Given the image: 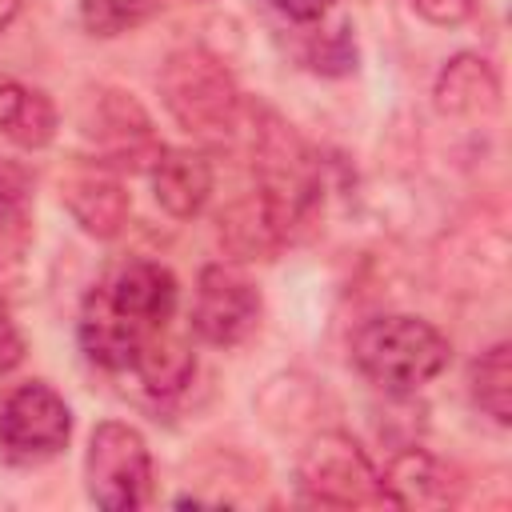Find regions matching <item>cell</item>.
Wrapping results in <instances>:
<instances>
[{
  "instance_id": "6da1fadb",
  "label": "cell",
  "mask_w": 512,
  "mask_h": 512,
  "mask_svg": "<svg viewBox=\"0 0 512 512\" xmlns=\"http://www.w3.org/2000/svg\"><path fill=\"white\" fill-rule=\"evenodd\" d=\"M448 340L436 324L404 312L372 316L352 336L356 368L384 392L408 396L448 368Z\"/></svg>"
},
{
  "instance_id": "7a4b0ae2",
  "label": "cell",
  "mask_w": 512,
  "mask_h": 512,
  "mask_svg": "<svg viewBox=\"0 0 512 512\" xmlns=\"http://www.w3.org/2000/svg\"><path fill=\"white\" fill-rule=\"evenodd\" d=\"M160 96L176 124L200 140H224L240 124V92L204 48H176L160 68Z\"/></svg>"
},
{
  "instance_id": "3957f363",
  "label": "cell",
  "mask_w": 512,
  "mask_h": 512,
  "mask_svg": "<svg viewBox=\"0 0 512 512\" xmlns=\"http://www.w3.org/2000/svg\"><path fill=\"white\" fill-rule=\"evenodd\" d=\"M296 484L308 504L324 508H360V504H384L380 472L364 456V448L344 432H320L308 440L296 464Z\"/></svg>"
},
{
  "instance_id": "277c9868",
  "label": "cell",
  "mask_w": 512,
  "mask_h": 512,
  "mask_svg": "<svg viewBox=\"0 0 512 512\" xmlns=\"http://www.w3.org/2000/svg\"><path fill=\"white\" fill-rule=\"evenodd\" d=\"M84 480L92 504L108 512H128L152 496V456L144 436L132 424L104 420L96 424L84 456Z\"/></svg>"
},
{
  "instance_id": "5b68a950",
  "label": "cell",
  "mask_w": 512,
  "mask_h": 512,
  "mask_svg": "<svg viewBox=\"0 0 512 512\" xmlns=\"http://www.w3.org/2000/svg\"><path fill=\"white\" fill-rule=\"evenodd\" d=\"M72 436V412L64 396L40 380L20 384L0 408V448L20 464L52 460Z\"/></svg>"
},
{
  "instance_id": "8992f818",
  "label": "cell",
  "mask_w": 512,
  "mask_h": 512,
  "mask_svg": "<svg viewBox=\"0 0 512 512\" xmlns=\"http://www.w3.org/2000/svg\"><path fill=\"white\" fill-rule=\"evenodd\" d=\"M260 320V292L256 284L232 264H208L196 280L192 300V332L208 344L232 348L240 344Z\"/></svg>"
},
{
  "instance_id": "52a82bcc",
  "label": "cell",
  "mask_w": 512,
  "mask_h": 512,
  "mask_svg": "<svg viewBox=\"0 0 512 512\" xmlns=\"http://www.w3.org/2000/svg\"><path fill=\"white\" fill-rule=\"evenodd\" d=\"M84 136L96 148V160L120 168H148L156 160V152L164 148L152 132L148 112L124 96V92H96V100L84 112Z\"/></svg>"
},
{
  "instance_id": "ba28073f",
  "label": "cell",
  "mask_w": 512,
  "mask_h": 512,
  "mask_svg": "<svg viewBox=\"0 0 512 512\" xmlns=\"http://www.w3.org/2000/svg\"><path fill=\"white\" fill-rule=\"evenodd\" d=\"M60 200L72 212V220L88 236H116L128 220V192L120 184V172L104 160H80L60 180Z\"/></svg>"
},
{
  "instance_id": "9c48e42d",
  "label": "cell",
  "mask_w": 512,
  "mask_h": 512,
  "mask_svg": "<svg viewBox=\"0 0 512 512\" xmlns=\"http://www.w3.org/2000/svg\"><path fill=\"white\" fill-rule=\"evenodd\" d=\"M164 328V324H160ZM152 328L136 324L128 312H120L108 296V288H96L88 292L84 308H80V324H76V340L84 348V356L96 364V368H108V372H128L132 360H136V348L140 340L148 336Z\"/></svg>"
},
{
  "instance_id": "30bf717a",
  "label": "cell",
  "mask_w": 512,
  "mask_h": 512,
  "mask_svg": "<svg viewBox=\"0 0 512 512\" xmlns=\"http://www.w3.org/2000/svg\"><path fill=\"white\" fill-rule=\"evenodd\" d=\"M148 180L156 204L176 220H192L212 196V164L196 148H160L148 164Z\"/></svg>"
},
{
  "instance_id": "8fae6325",
  "label": "cell",
  "mask_w": 512,
  "mask_h": 512,
  "mask_svg": "<svg viewBox=\"0 0 512 512\" xmlns=\"http://www.w3.org/2000/svg\"><path fill=\"white\" fill-rule=\"evenodd\" d=\"M104 288H108L112 304L120 312H128L136 324H144V328L168 324L172 312H176V300H180L176 276L156 260H128L112 276V284H104Z\"/></svg>"
},
{
  "instance_id": "7c38bea8",
  "label": "cell",
  "mask_w": 512,
  "mask_h": 512,
  "mask_svg": "<svg viewBox=\"0 0 512 512\" xmlns=\"http://www.w3.org/2000/svg\"><path fill=\"white\" fill-rule=\"evenodd\" d=\"M380 488H384V504H400V508H432V504L452 500L448 472L424 448L396 452L388 468L380 472Z\"/></svg>"
},
{
  "instance_id": "4fadbf2b",
  "label": "cell",
  "mask_w": 512,
  "mask_h": 512,
  "mask_svg": "<svg viewBox=\"0 0 512 512\" xmlns=\"http://www.w3.org/2000/svg\"><path fill=\"white\" fill-rule=\"evenodd\" d=\"M132 372L140 376V384L152 392V396H172L180 392L192 372H196V356H192V344L184 336H176L168 324L164 328H152L140 348H136V360H132Z\"/></svg>"
},
{
  "instance_id": "5bb4252c",
  "label": "cell",
  "mask_w": 512,
  "mask_h": 512,
  "mask_svg": "<svg viewBox=\"0 0 512 512\" xmlns=\"http://www.w3.org/2000/svg\"><path fill=\"white\" fill-rule=\"evenodd\" d=\"M0 136L16 148H44L56 136V104L48 92L4 80L0 84Z\"/></svg>"
},
{
  "instance_id": "9a60e30c",
  "label": "cell",
  "mask_w": 512,
  "mask_h": 512,
  "mask_svg": "<svg viewBox=\"0 0 512 512\" xmlns=\"http://www.w3.org/2000/svg\"><path fill=\"white\" fill-rule=\"evenodd\" d=\"M500 104V80L480 56H456L436 80V108L448 116H476Z\"/></svg>"
},
{
  "instance_id": "2e32d148",
  "label": "cell",
  "mask_w": 512,
  "mask_h": 512,
  "mask_svg": "<svg viewBox=\"0 0 512 512\" xmlns=\"http://www.w3.org/2000/svg\"><path fill=\"white\" fill-rule=\"evenodd\" d=\"M468 384H472V400L484 416H492L496 424L512 420V348H508V340L492 344L472 364Z\"/></svg>"
},
{
  "instance_id": "e0dca14e",
  "label": "cell",
  "mask_w": 512,
  "mask_h": 512,
  "mask_svg": "<svg viewBox=\"0 0 512 512\" xmlns=\"http://www.w3.org/2000/svg\"><path fill=\"white\" fill-rule=\"evenodd\" d=\"M164 0H80V24L92 36H120L140 28Z\"/></svg>"
},
{
  "instance_id": "ac0fdd59",
  "label": "cell",
  "mask_w": 512,
  "mask_h": 512,
  "mask_svg": "<svg viewBox=\"0 0 512 512\" xmlns=\"http://www.w3.org/2000/svg\"><path fill=\"white\" fill-rule=\"evenodd\" d=\"M28 196H32L28 172L16 160H4L0 156V228H24Z\"/></svg>"
},
{
  "instance_id": "d6986e66",
  "label": "cell",
  "mask_w": 512,
  "mask_h": 512,
  "mask_svg": "<svg viewBox=\"0 0 512 512\" xmlns=\"http://www.w3.org/2000/svg\"><path fill=\"white\" fill-rule=\"evenodd\" d=\"M412 8H416L428 24H440V28L464 24V20L472 16V0H412Z\"/></svg>"
},
{
  "instance_id": "ffe728a7",
  "label": "cell",
  "mask_w": 512,
  "mask_h": 512,
  "mask_svg": "<svg viewBox=\"0 0 512 512\" xmlns=\"http://www.w3.org/2000/svg\"><path fill=\"white\" fill-rule=\"evenodd\" d=\"M20 360H24V336H20V324L12 320L8 300H0V372L16 368Z\"/></svg>"
},
{
  "instance_id": "44dd1931",
  "label": "cell",
  "mask_w": 512,
  "mask_h": 512,
  "mask_svg": "<svg viewBox=\"0 0 512 512\" xmlns=\"http://www.w3.org/2000/svg\"><path fill=\"white\" fill-rule=\"evenodd\" d=\"M272 8H276V12H284L288 20L308 24V20H320V16L332 8V0H272Z\"/></svg>"
},
{
  "instance_id": "7402d4cb",
  "label": "cell",
  "mask_w": 512,
  "mask_h": 512,
  "mask_svg": "<svg viewBox=\"0 0 512 512\" xmlns=\"http://www.w3.org/2000/svg\"><path fill=\"white\" fill-rule=\"evenodd\" d=\"M20 244H24V228H0V264H4L8 256H16Z\"/></svg>"
},
{
  "instance_id": "603a6c76",
  "label": "cell",
  "mask_w": 512,
  "mask_h": 512,
  "mask_svg": "<svg viewBox=\"0 0 512 512\" xmlns=\"http://www.w3.org/2000/svg\"><path fill=\"white\" fill-rule=\"evenodd\" d=\"M16 8H20V0H0V28H4V24L16 16Z\"/></svg>"
}]
</instances>
